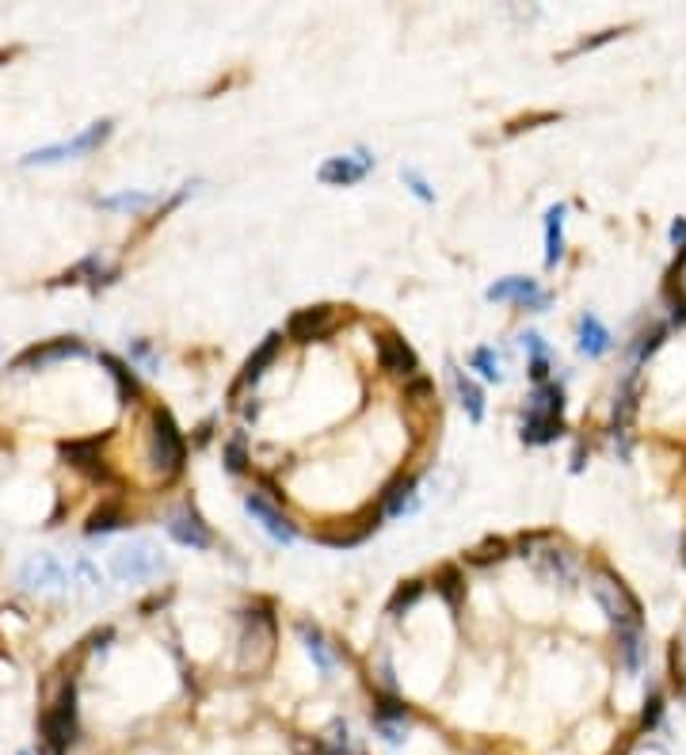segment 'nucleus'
Returning <instances> with one entry per match:
<instances>
[{
	"label": "nucleus",
	"instance_id": "obj_1",
	"mask_svg": "<svg viewBox=\"0 0 686 755\" xmlns=\"http://www.w3.org/2000/svg\"><path fill=\"white\" fill-rule=\"evenodd\" d=\"M77 740V687L73 679L61 683L58 698L42 714V748L46 755H65Z\"/></svg>",
	"mask_w": 686,
	"mask_h": 755
},
{
	"label": "nucleus",
	"instance_id": "obj_2",
	"mask_svg": "<svg viewBox=\"0 0 686 755\" xmlns=\"http://www.w3.org/2000/svg\"><path fill=\"white\" fill-rule=\"evenodd\" d=\"M591 592H595V599H599V607H603L606 618L618 626V633L641 630V603L626 592L622 580H614V576L599 572L595 584H591Z\"/></svg>",
	"mask_w": 686,
	"mask_h": 755
},
{
	"label": "nucleus",
	"instance_id": "obj_3",
	"mask_svg": "<svg viewBox=\"0 0 686 755\" xmlns=\"http://www.w3.org/2000/svg\"><path fill=\"white\" fill-rule=\"evenodd\" d=\"M168 569V561L161 557V550L153 542H134V546H122L111 553V572L122 584H138V580H153Z\"/></svg>",
	"mask_w": 686,
	"mask_h": 755
},
{
	"label": "nucleus",
	"instance_id": "obj_4",
	"mask_svg": "<svg viewBox=\"0 0 686 755\" xmlns=\"http://www.w3.org/2000/svg\"><path fill=\"white\" fill-rule=\"evenodd\" d=\"M111 119H100V123H92L88 130H81L77 138H69V142H58V145H42V149H31L27 157H23L20 164H58V161H69V157H84V153H92V149H100L107 138H111Z\"/></svg>",
	"mask_w": 686,
	"mask_h": 755
},
{
	"label": "nucleus",
	"instance_id": "obj_5",
	"mask_svg": "<svg viewBox=\"0 0 686 755\" xmlns=\"http://www.w3.org/2000/svg\"><path fill=\"white\" fill-rule=\"evenodd\" d=\"M20 580L31 592H69V584H73V576L65 572V565H61L54 553H35V557H27L20 569Z\"/></svg>",
	"mask_w": 686,
	"mask_h": 755
},
{
	"label": "nucleus",
	"instance_id": "obj_6",
	"mask_svg": "<svg viewBox=\"0 0 686 755\" xmlns=\"http://www.w3.org/2000/svg\"><path fill=\"white\" fill-rule=\"evenodd\" d=\"M149 450H153V466L161 473H176L183 466V439L168 412H153V439H149Z\"/></svg>",
	"mask_w": 686,
	"mask_h": 755
},
{
	"label": "nucleus",
	"instance_id": "obj_7",
	"mask_svg": "<svg viewBox=\"0 0 686 755\" xmlns=\"http://www.w3.org/2000/svg\"><path fill=\"white\" fill-rule=\"evenodd\" d=\"M488 302H519L526 309H545L549 306V294L534 279H523V275H511V279H500L485 290Z\"/></svg>",
	"mask_w": 686,
	"mask_h": 755
},
{
	"label": "nucleus",
	"instance_id": "obj_8",
	"mask_svg": "<svg viewBox=\"0 0 686 755\" xmlns=\"http://www.w3.org/2000/svg\"><path fill=\"white\" fill-rule=\"evenodd\" d=\"M88 347L81 344V340H73V336H65V340H46V344L39 347H27L20 359H16V367L12 370H46L50 363H61V359H77V355H84Z\"/></svg>",
	"mask_w": 686,
	"mask_h": 755
},
{
	"label": "nucleus",
	"instance_id": "obj_9",
	"mask_svg": "<svg viewBox=\"0 0 686 755\" xmlns=\"http://www.w3.org/2000/svg\"><path fill=\"white\" fill-rule=\"evenodd\" d=\"M244 508H248V515H252V519H256V523H260L263 531L271 534L275 542L290 546V542L298 538V531L290 527V519H286L283 511L275 508V504H271V500H267L263 492H248V496H244Z\"/></svg>",
	"mask_w": 686,
	"mask_h": 755
},
{
	"label": "nucleus",
	"instance_id": "obj_10",
	"mask_svg": "<svg viewBox=\"0 0 686 755\" xmlns=\"http://www.w3.org/2000/svg\"><path fill=\"white\" fill-rule=\"evenodd\" d=\"M168 534L180 542V546H191V550H206L214 538H210V527L202 523V515L191 504H183L168 515Z\"/></svg>",
	"mask_w": 686,
	"mask_h": 755
},
{
	"label": "nucleus",
	"instance_id": "obj_11",
	"mask_svg": "<svg viewBox=\"0 0 686 755\" xmlns=\"http://www.w3.org/2000/svg\"><path fill=\"white\" fill-rule=\"evenodd\" d=\"M370 168H374V157H370V153H355V157H332V161H324L317 176H321V184L328 187H351V184H359Z\"/></svg>",
	"mask_w": 686,
	"mask_h": 755
},
{
	"label": "nucleus",
	"instance_id": "obj_12",
	"mask_svg": "<svg viewBox=\"0 0 686 755\" xmlns=\"http://www.w3.org/2000/svg\"><path fill=\"white\" fill-rule=\"evenodd\" d=\"M328 328H332V309L317 306V309L294 313L286 332H290V340H298V344H313V340H324V336H328Z\"/></svg>",
	"mask_w": 686,
	"mask_h": 755
},
{
	"label": "nucleus",
	"instance_id": "obj_13",
	"mask_svg": "<svg viewBox=\"0 0 686 755\" xmlns=\"http://www.w3.org/2000/svg\"><path fill=\"white\" fill-rule=\"evenodd\" d=\"M378 363L389 374H412L416 370V355H412V347L404 344L401 336H382L378 340Z\"/></svg>",
	"mask_w": 686,
	"mask_h": 755
},
{
	"label": "nucleus",
	"instance_id": "obj_14",
	"mask_svg": "<svg viewBox=\"0 0 686 755\" xmlns=\"http://www.w3.org/2000/svg\"><path fill=\"white\" fill-rule=\"evenodd\" d=\"M580 351H584L587 359H599V355H606L610 347H614V340H610V332H606V325L595 317V313H584L580 317Z\"/></svg>",
	"mask_w": 686,
	"mask_h": 755
},
{
	"label": "nucleus",
	"instance_id": "obj_15",
	"mask_svg": "<svg viewBox=\"0 0 686 755\" xmlns=\"http://www.w3.org/2000/svg\"><path fill=\"white\" fill-rule=\"evenodd\" d=\"M450 378H454V393H458V401H462L465 416L473 420V424H481L485 420V393H481V386L469 378V374H462V370L450 367Z\"/></svg>",
	"mask_w": 686,
	"mask_h": 755
},
{
	"label": "nucleus",
	"instance_id": "obj_16",
	"mask_svg": "<svg viewBox=\"0 0 686 755\" xmlns=\"http://www.w3.org/2000/svg\"><path fill=\"white\" fill-rule=\"evenodd\" d=\"M298 637H302L305 653L313 656V664H317L324 675L336 672V653L328 649V641H324V633L317 630V626H309V622H298Z\"/></svg>",
	"mask_w": 686,
	"mask_h": 755
},
{
	"label": "nucleus",
	"instance_id": "obj_17",
	"mask_svg": "<svg viewBox=\"0 0 686 755\" xmlns=\"http://www.w3.org/2000/svg\"><path fill=\"white\" fill-rule=\"evenodd\" d=\"M565 256V206H549L545 214V264L553 267Z\"/></svg>",
	"mask_w": 686,
	"mask_h": 755
},
{
	"label": "nucleus",
	"instance_id": "obj_18",
	"mask_svg": "<svg viewBox=\"0 0 686 755\" xmlns=\"http://www.w3.org/2000/svg\"><path fill=\"white\" fill-rule=\"evenodd\" d=\"M100 367L107 370V378L115 382V389H119L122 401H134V397L142 393V386H138V374L126 367L122 359H115V355H100Z\"/></svg>",
	"mask_w": 686,
	"mask_h": 755
},
{
	"label": "nucleus",
	"instance_id": "obj_19",
	"mask_svg": "<svg viewBox=\"0 0 686 755\" xmlns=\"http://www.w3.org/2000/svg\"><path fill=\"white\" fill-rule=\"evenodd\" d=\"M561 420H553V416H526L523 424V443H530V447H545V443H557L561 439Z\"/></svg>",
	"mask_w": 686,
	"mask_h": 755
},
{
	"label": "nucleus",
	"instance_id": "obj_20",
	"mask_svg": "<svg viewBox=\"0 0 686 755\" xmlns=\"http://www.w3.org/2000/svg\"><path fill=\"white\" fill-rule=\"evenodd\" d=\"M84 275H92L88 283L100 286V283H111V279H115V267H107L100 256H88V260H81L77 267H69V271L61 275V283H81Z\"/></svg>",
	"mask_w": 686,
	"mask_h": 755
},
{
	"label": "nucleus",
	"instance_id": "obj_21",
	"mask_svg": "<svg viewBox=\"0 0 686 755\" xmlns=\"http://www.w3.org/2000/svg\"><path fill=\"white\" fill-rule=\"evenodd\" d=\"M561 412H565V393L557 386H538L534 389V397H530V416H553V420H561Z\"/></svg>",
	"mask_w": 686,
	"mask_h": 755
},
{
	"label": "nucleus",
	"instance_id": "obj_22",
	"mask_svg": "<svg viewBox=\"0 0 686 755\" xmlns=\"http://www.w3.org/2000/svg\"><path fill=\"white\" fill-rule=\"evenodd\" d=\"M96 447H100L96 439H84V443H65V447H61V454H65V458H69V462H73L77 470L100 473V477H103L107 470H103L100 458H96Z\"/></svg>",
	"mask_w": 686,
	"mask_h": 755
},
{
	"label": "nucleus",
	"instance_id": "obj_23",
	"mask_svg": "<svg viewBox=\"0 0 686 755\" xmlns=\"http://www.w3.org/2000/svg\"><path fill=\"white\" fill-rule=\"evenodd\" d=\"M385 515H404V511H416V485L404 477V481H393L389 492H385Z\"/></svg>",
	"mask_w": 686,
	"mask_h": 755
},
{
	"label": "nucleus",
	"instance_id": "obj_24",
	"mask_svg": "<svg viewBox=\"0 0 686 755\" xmlns=\"http://www.w3.org/2000/svg\"><path fill=\"white\" fill-rule=\"evenodd\" d=\"M279 344H283V340H279V332H271V336L263 340V347L256 351V355H252V359H248V367H244V382H260L263 370L275 363V355H279Z\"/></svg>",
	"mask_w": 686,
	"mask_h": 755
},
{
	"label": "nucleus",
	"instance_id": "obj_25",
	"mask_svg": "<svg viewBox=\"0 0 686 755\" xmlns=\"http://www.w3.org/2000/svg\"><path fill=\"white\" fill-rule=\"evenodd\" d=\"M153 203H157V195H149V191H122V195L96 199V206H103V210H145V206Z\"/></svg>",
	"mask_w": 686,
	"mask_h": 755
},
{
	"label": "nucleus",
	"instance_id": "obj_26",
	"mask_svg": "<svg viewBox=\"0 0 686 755\" xmlns=\"http://www.w3.org/2000/svg\"><path fill=\"white\" fill-rule=\"evenodd\" d=\"M618 641H622V645H618V649H622V664L637 675L641 672V664H645V641H641V630L618 633Z\"/></svg>",
	"mask_w": 686,
	"mask_h": 755
},
{
	"label": "nucleus",
	"instance_id": "obj_27",
	"mask_svg": "<svg viewBox=\"0 0 686 755\" xmlns=\"http://www.w3.org/2000/svg\"><path fill=\"white\" fill-rule=\"evenodd\" d=\"M469 367L477 370L481 378H488V382H504V370H500V355H496L492 347H477V351L469 355Z\"/></svg>",
	"mask_w": 686,
	"mask_h": 755
},
{
	"label": "nucleus",
	"instance_id": "obj_28",
	"mask_svg": "<svg viewBox=\"0 0 686 755\" xmlns=\"http://www.w3.org/2000/svg\"><path fill=\"white\" fill-rule=\"evenodd\" d=\"M122 527V508L119 504H103L100 511H92L88 519V534H111Z\"/></svg>",
	"mask_w": 686,
	"mask_h": 755
},
{
	"label": "nucleus",
	"instance_id": "obj_29",
	"mask_svg": "<svg viewBox=\"0 0 686 755\" xmlns=\"http://www.w3.org/2000/svg\"><path fill=\"white\" fill-rule=\"evenodd\" d=\"M408 706L404 702H397V698H382L378 702V714H374V721H385V725H408Z\"/></svg>",
	"mask_w": 686,
	"mask_h": 755
},
{
	"label": "nucleus",
	"instance_id": "obj_30",
	"mask_svg": "<svg viewBox=\"0 0 686 755\" xmlns=\"http://www.w3.org/2000/svg\"><path fill=\"white\" fill-rule=\"evenodd\" d=\"M420 595H424V584H416V580H412L408 588H397V595L389 599V614H393V618H401V614L408 611V607H412Z\"/></svg>",
	"mask_w": 686,
	"mask_h": 755
},
{
	"label": "nucleus",
	"instance_id": "obj_31",
	"mask_svg": "<svg viewBox=\"0 0 686 755\" xmlns=\"http://www.w3.org/2000/svg\"><path fill=\"white\" fill-rule=\"evenodd\" d=\"M664 336H667V328H664V325H656L652 332H645V336L637 340V351H633V359H637V363H645L648 355H652L656 347L664 344Z\"/></svg>",
	"mask_w": 686,
	"mask_h": 755
},
{
	"label": "nucleus",
	"instance_id": "obj_32",
	"mask_svg": "<svg viewBox=\"0 0 686 755\" xmlns=\"http://www.w3.org/2000/svg\"><path fill=\"white\" fill-rule=\"evenodd\" d=\"M439 592L446 595V603H462V576H458V569L439 572Z\"/></svg>",
	"mask_w": 686,
	"mask_h": 755
},
{
	"label": "nucleus",
	"instance_id": "obj_33",
	"mask_svg": "<svg viewBox=\"0 0 686 755\" xmlns=\"http://www.w3.org/2000/svg\"><path fill=\"white\" fill-rule=\"evenodd\" d=\"M545 569L553 572V576H561V580H572V576H576V565H572L568 553H561V550L545 553Z\"/></svg>",
	"mask_w": 686,
	"mask_h": 755
},
{
	"label": "nucleus",
	"instance_id": "obj_34",
	"mask_svg": "<svg viewBox=\"0 0 686 755\" xmlns=\"http://www.w3.org/2000/svg\"><path fill=\"white\" fill-rule=\"evenodd\" d=\"M401 180L412 187V195H416V199H424V203H435V191L427 187V180L420 176V172H416V168H401Z\"/></svg>",
	"mask_w": 686,
	"mask_h": 755
},
{
	"label": "nucleus",
	"instance_id": "obj_35",
	"mask_svg": "<svg viewBox=\"0 0 686 755\" xmlns=\"http://www.w3.org/2000/svg\"><path fill=\"white\" fill-rule=\"evenodd\" d=\"M73 576L81 580L84 588H100V584H103V580H100V569H96V565H92L88 557H77V569H73Z\"/></svg>",
	"mask_w": 686,
	"mask_h": 755
},
{
	"label": "nucleus",
	"instance_id": "obj_36",
	"mask_svg": "<svg viewBox=\"0 0 686 755\" xmlns=\"http://www.w3.org/2000/svg\"><path fill=\"white\" fill-rule=\"evenodd\" d=\"M523 347L530 351V363H534V359H553V351L542 344V336H538V332H523Z\"/></svg>",
	"mask_w": 686,
	"mask_h": 755
},
{
	"label": "nucleus",
	"instance_id": "obj_37",
	"mask_svg": "<svg viewBox=\"0 0 686 755\" xmlns=\"http://www.w3.org/2000/svg\"><path fill=\"white\" fill-rule=\"evenodd\" d=\"M660 717H664V698H660V694H652V698L645 702V717H641V721H645V729H656V725H660Z\"/></svg>",
	"mask_w": 686,
	"mask_h": 755
},
{
	"label": "nucleus",
	"instance_id": "obj_38",
	"mask_svg": "<svg viewBox=\"0 0 686 755\" xmlns=\"http://www.w3.org/2000/svg\"><path fill=\"white\" fill-rule=\"evenodd\" d=\"M671 245L686 256V218H675V225H671Z\"/></svg>",
	"mask_w": 686,
	"mask_h": 755
},
{
	"label": "nucleus",
	"instance_id": "obj_39",
	"mask_svg": "<svg viewBox=\"0 0 686 755\" xmlns=\"http://www.w3.org/2000/svg\"><path fill=\"white\" fill-rule=\"evenodd\" d=\"M229 470H233V473H241V470H244V450H241V443H229Z\"/></svg>",
	"mask_w": 686,
	"mask_h": 755
},
{
	"label": "nucleus",
	"instance_id": "obj_40",
	"mask_svg": "<svg viewBox=\"0 0 686 755\" xmlns=\"http://www.w3.org/2000/svg\"><path fill=\"white\" fill-rule=\"evenodd\" d=\"M111 637H115V633H111V630L96 633V637H92V653H103V649H107V641H111Z\"/></svg>",
	"mask_w": 686,
	"mask_h": 755
},
{
	"label": "nucleus",
	"instance_id": "obj_41",
	"mask_svg": "<svg viewBox=\"0 0 686 755\" xmlns=\"http://www.w3.org/2000/svg\"><path fill=\"white\" fill-rule=\"evenodd\" d=\"M12 58V50H0V62H8Z\"/></svg>",
	"mask_w": 686,
	"mask_h": 755
},
{
	"label": "nucleus",
	"instance_id": "obj_42",
	"mask_svg": "<svg viewBox=\"0 0 686 755\" xmlns=\"http://www.w3.org/2000/svg\"><path fill=\"white\" fill-rule=\"evenodd\" d=\"M683 694H686V683H683Z\"/></svg>",
	"mask_w": 686,
	"mask_h": 755
},
{
	"label": "nucleus",
	"instance_id": "obj_43",
	"mask_svg": "<svg viewBox=\"0 0 686 755\" xmlns=\"http://www.w3.org/2000/svg\"><path fill=\"white\" fill-rule=\"evenodd\" d=\"M20 755H27V752H20Z\"/></svg>",
	"mask_w": 686,
	"mask_h": 755
}]
</instances>
